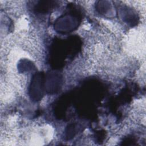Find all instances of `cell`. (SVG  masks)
I'll use <instances>...</instances> for the list:
<instances>
[{
  "instance_id": "6da1fadb",
  "label": "cell",
  "mask_w": 146,
  "mask_h": 146,
  "mask_svg": "<svg viewBox=\"0 0 146 146\" xmlns=\"http://www.w3.org/2000/svg\"><path fill=\"white\" fill-rule=\"evenodd\" d=\"M44 92V75L42 73H37L33 77L30 88L31 99L38 101L42 99Z\"/></svg>"
}]
</instances>
